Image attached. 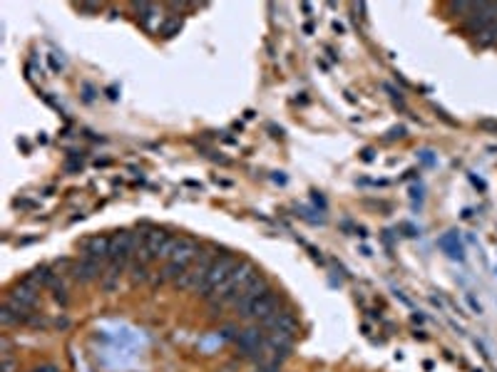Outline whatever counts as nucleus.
<instances>
[{
	"label": "nucleus",
	"instance_id": "7ed1b4c3",
	"mask_svg": "<svg viewBox=\"0 0 497 372\" xmlns=\"http://www.w3.org/2000/svg\"><path fill=\"white\" fill-rule=\"evenodd\" d=\"M236 263H239V261H236L231 254H219L217 261L212 263V268H209V273H206V278L201 281L199 293L204 295V298L212 300L214 293H217L219 288L224 286V281L229 278V273H231V271L236 268Z\"/></svg>",
	"mask_w": 497,
	"mask_h": 372
},
{
	"label": "nucleus",
	"instance_id": "20e7f679",
	"mask_svg": "<svg viewBox=\"0 0 497 372\" xmlns=\"http://www.w3.org/2000/svg\"><path fill=\"white\" fill-rule=\"evenodd\" d=\"M214 261H217V251H214V248H204V251H199L197 261L189 265V271L184 273V276L179 278L174 286L182 288V290H189V288H197V290H199L201 281L206 278V273H209V268H212Z\"/></svg>",
	"mask_w": 497,
	"mask_h": 372
},
{
	"label": "nucleus",
	"instance_id": "dca6fc26",
	"mask_svg": "<svg viewBox=\"0 0 497 372\" xmlns=\"http://www.w3.org/2000/svg\"><path fill=\"white\" fill-rule=\"evenodd\" d=\"M0 323L6 327H10V325H20V316H17L15 310L13 308H8V305H3V310H0Z\"/></svg>",
	"mask_w": 497,
	"mask_h": 372
},
{
	"label": "nucleus",
	"instance_id": "6ab92c4d",
	"mask_svg": "<svg viewBox=\"0 0 497 372\" xmlns=\"http://www.w3.org/2000/svg\"><path fill=\"white\" fill-rule=\"evenodd\" d=\"M33 372H60V367L57 365H40V367H35Z\"/></svg>",
	"mask_w": 497,
	"mask_h": 372
},
{
	"label": "nucleus",
	"instance_id": "f3484780",
	"mask_svg": "<svg viewBox=\"0 0 497 372\" xmlns=\"http://www.w3.org/2000/svg\"><path fill=\"white\" fill-rule=\"evenodd\" d=\"M52 298H55L60 305H68V290H65L63 281L57 283V286H52Z\"/></svg>",
	"mask_w": 497,
	"mask_h": 372
},
{
	"label": "nucleus",
	"instance_id": "f03ea898",
	"mask_svg": "<svg viewBox=\"0 0 497 372\" xmlns=\"http://www.w3.org/2000/svg\"><path fill=\"white\" fill-rule=\"evenodd\" d=\"M199 251H201V246L194 241V238L179 236V243H177V248H174V254H171V258L167 261L162 276L155 278V283H165V281H174V283H177L179 278H182L184 273L189 271V265L197 261Z\"/></svg>",
	"mask_w": 497,
	"mask_h": 372
},
{
	"label": "nucleus",
	"instance_id": "4468645a",
	"mask_svg": "<svg viewBox=\"0 0 497 372\" xmlns=\"http://www.w3.org/2000/svg\"><path fill=\"white\" fill-rule=\"evenodd\" d=\"M149 278V273H147V263H142V261H132L130 263V283L132 286H137V283H144Z\"/></svg>",
	"mask_w": 497,
	"mask_h": 372
},
{
	"label": "nucleus",
	"instance_id": "0eeeda50",
	"mask_svg": "<svg viewBox=\"0 0 497 372\" xmlns=\"http://www.w3.org/2000/svg\"><path fill=\"white\" fill-rule=\"evenodd\" d=\"M167 238H169V233L162 231V228H147L142 238V246H139L137 251V261H142V263L160 261V254H162V248H165Z\"/></svg>",
	"mask_w": 497,
	"mask_h": 372
},
{
	"label": "nucleus",
	"instance_id": "f8f14e48",
	"mask_svg": "<svg viewBox=\"0 0 497 372\" xmlns=\"http://www.w3.org/2000/svg\"><path fill=\"white\" fill-rule=\"evenodd\" d=\"M82 254L87 258H95V261H107L109 256V238L107 236H92L82 243Z\"/></svg>",
	"mask_w": 497,
	"mask_h": 372
},
{
	"label": "nucleus",
	"instance_id": "f257e3e1",
	"mask_svg": "<svg viewBox=\"0 0 497 372\" xmlns=\"http://www.w3.org/2000/svg\"><path fill=\"white\" fill-rule=\"evenodd\" d=\"M257 276H259V271L254 268V263H249V261H239L234 271L229 273V278L224 281V286L214 293L212 310H222L224 305H234L236 298L244 293V288L249 286Z\"/></svg>",
	"mask_w": 497,
	"mask_h": 372
},
{
	"label": "nucleus",
	"instance_id": "39448f33",
	"mask_svg": "<svg viewBox=\"0 0 497 372\" xmlns=\"http://www.w3.org/2000/svg\"><path fill=\"white\" fill-rule=\"evenodd\" d=\"M135 254H137V246H135V233L132 231H117L114 236H109L107 263H117L127 268V263H130Z\"/></svg>",
	"mask_w": 497,
	"mask_h": 372
},
{
	"label": "nucleus",
	"instance_id": "ddd939ff",
	"mask_svg": "<svg viewBox=\"0 0 497 372\" xmlns=\"http://www.w3.org/2000/svg\"><path fill=\"white\" fill-rule=\"evenodd\" d=\"M122 273H125V265L107 263V268H105V276H102V288H105V290H112V288L120 283Z\"/></svg>",
	"mask_w": 497,
	"mask_h": 372
},
{
	"label": "nucleus",
	"instance_id": "a211bd4d",
	"mask_svg": "<svg viewBox=\"0 0 497 372\" xmlns=\"http://www.w3.org/2000/svg\"><path fill=\"white\" fill-rule=\"evenodd\" d=\"M15 367H17V362H15V357H3V372H15Z\"/></svg>",
	"mask_w": 497,
	"mask_h": 372
},
{
	"label": "nucleus",
	"instance_id": "1a4fd4ad",
	"mask_svg": "<svg viewBox=\"0 0 497 372\" xmlns=\"http://www.w3.org/2000/svg\"><path fill=\"white\" fill-rule=\"evenodd\" d=\"M276 303H279V298H276V293L271 290V288H266L261 295H259L257 300H254L249 308L241 313V318H254V320H263L266 316H271L276 310Z\"/></svg>",
	"mask_w": 497,
	"mask_h": 372
},
{
	"label": "nucleus",
	"instance_id": "9d476101",
	"mask_svg": "<svg viewBox=\"0 0 497 372\" xmlns=\"http://www.w3.org/2000/svg\"><path fill=\"white\" fill-rule=\"evenodd\" d=\"M72 276H75V281H77V283H92V281H98V278L105 276L102 261H95V258H87V256H82L80 261H75Z\"/></svg>",
	"mask_w": 497,
	"mask_h": 372
},
{
	"label": "nucleus",
	"instance_id": "9b49d317",
	"mask_svg": "<svg viewBox=\"0 0 497 372\" xmlns=\"http://www.w3.org/2000/svg\"><path fill=\"white\" fill-rule=\"evenodd\" d=\"M266 288H269V286H266V281H263L261 276H257L252 283H249V286L244 288V293H241L239 298H236V303H234L236 310H239V313H244V310L249 308V305H252L254 300H257L259 295H261L263 290H266Z\"/></svg>",
	"mask_w": 497,
	"mask_h": 372
},
{
	"label": "nucleus",
	"instance_id": "423d86ee",
	"mask_svg": "<svg viewBox=\"0 0 497 372\" xmlns=\"http://www.w3.org/2000/svg\"><path fill=\"white\" fill-rule=\"evenodd\" d=\"M497 20V3H473L470 13L465 15V23L473 30L475 35L482 33L487 25H492Z\"/></svg>",
	"mask_w": 497,
	"mask_h": 372
},
{
	"label": "nucleus",
	"instance_id": "6e6552de",
	"mask_svg": "<svg viewBox=\"0 0 497 372\" xmlns=\"http://www.w3.org/2000/svg\"><path fill=\"white\" fill-rule=\"evenodd\" d=\"M261 327L263 330H279V333H286V335H293L296 333V327H298V323H296V318H293V313L291 310H274L271 316H266L261 320Z\"/></svg>",
	"mask_w": 497,
	"mask_h": 372
},
{
	"label": "nucleus",
	"instance_id": "2eb2a0df",
	"mask_svg": "<svg viewBox=\"0 0 497 372\" xmlns=\"http://www.w3.org/2000/svg\"><path fill=\"white\" fill-rule=\"evenodd\" d=\"M477 42H480L482 47H492L497 45V20L492 25H487L482 33H477Z\"/></svg>",
	"mask_w": 497,
	"mask_h": 372
}]
</instances>
